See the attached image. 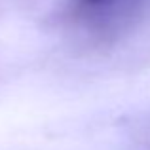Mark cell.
<instances>
[{
  "label": "cell",
  "mask_w": 150,
  "mask_h": 150,
  "mask_svg": "<svg viewBox=\"0 0 150 150\" xmlns=\"http://www.w3.org/2000/svg\"><path fill=\"white\" fill-rule=\"evenodd\" d=\"M86 6H95V4H101V2H106V0H82Z\"/></svg>",
  "instance_id": "1"
}]
</instances>
